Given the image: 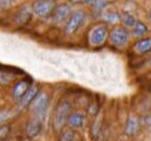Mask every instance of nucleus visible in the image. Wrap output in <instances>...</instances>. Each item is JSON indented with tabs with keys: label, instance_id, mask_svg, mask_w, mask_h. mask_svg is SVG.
I'll use <instances>...</instances> for the list:
<instances>
[{
	"label": "nucleus",
	"instance_id": "nucleus-1",
	"mask_svg": "<svg viewBox=\"0 0 151 141\" xmlns=\"http://www.w3.org/2000/svg\"><path fill=\"white\" fill-rule=\"evenodd\" d=\"M70 112H72V104L68 100H62L60 102H58L53 114V127L55 131L63 130Z\"/></svg>",
	"mask_w": 151,
	"mask_h": 141
},
{
	"label": "nucleus",
	"instance_id": "nucleus-2",
	"mask_svg": "<svg viewBox=\"0 0 151 141\" xmlns=\"http://www.w3.org/2000/svg\"><path fill=\"white\" fill-rule=\"evenodd\" d=\"M86 19V14L83 9H76L73 10L65 20L64 24V33L66 35H72L74 34L84 24Z\"/></svg>",
	"mask_w": 151,
	"mask_h": 141
},
{
	"label": "nucleus",
	"instance_id": "nucleus-3",
	"mask_svg": "<svg viewBox=\"0 0 151 141\" xmlns=\"http://www.w3.org/2000/svg\"><path fill=\"white\" fill-rule=\"evenodd\" d=\"M48 102H49V96L47 93L45 92L38 93L37 95H36V98L34 99V101L29 105L30 111L34 114L32 118H37L39 120H43L46 112H47Z\"/></svg>",
	"mask_w": 151,
	"mask_h": 141
},
{
	"label": "nucleus",
	"instance_id": "nucleus-4",
	"mask_svg": "<svg viewBox=\"0 0 151 141\" xmlns=\"http://www.w3.org/2000/svg\"><path fill=\"white\" fill-rule=\"evenodd\" d=\"M108 38L110 43L116 47H122L129 42L130 33L129 30L123 26H115L108 34Z\"/></svg>",
	"mask_w": 151,
	"mask_h": 141
},
{
	"label": "nucleus",
	"instance_id": "nucleus-5",
	"mask_svg": "<svg viewBox=\"0 0 151 141\" xmlns=\"http://www.w3.org/2000/svg\"><path fill=\"white\" fill-rule=\"evenodd\" d=\"M108 28L105 25H96L92 27L87 35V40L91 46H100L108 38Z\"/></svg>",
	"mask_w": 151,
	"mask_h": 141
},
{
	"label": "nucleus",
	"instance_id": "nucleus-6",
	"mask_svg": "<svg viewBox=\"0 0 151 141\" xmlns=\"http://www.w3.org/2000/svg\"><path fill=\"white\" fill-rule=\"evenodd\" d=\"M54 1H36L32 6V14L38 17H47L50 16L55 8Z\"/></svg>",
	"mask_w": 151,
	"mask_h": 141
},
{
	"label": "nucleus",
	"instance_id": "nucleus-7",
	"mask_svg": "<svg viewBox=\"0 0 151 141\" xmlns=\"http://www.w3.org/2000/svg\"><path fill=\"white\" fill-rule=\"evenodd\" d=\"M72 12L70 9V6L68 4H60V5H56L54 8V10L50 15L52 18V22H62L67 19V17L70 16V14Z\"/></svg>",
	"mask_w": 151,
	"mask_h": 141
},
{
	"label": "nucleus",
	"instance_id": "nucleus-8",
	"mask_svg": "<svg viewBox=\"0 0 151 141\" xmlns=\"http://www.w3.org/2000/svg\"><path fill=\"white\" fill-rule=\"evenodd\" d=\"M32 16V9L29 6H24L14 15V22L18 26L26 25Z\"/></svg>",
	"mask_w": 151,
	"mask_h": 141
},
{
	"label": "nucleus",
	"instance_id": "nucleus-9",
	"mask_svg": "<svg viewBox=\"0 0 151 141\" xmlns=\"http://www.w3.org/2000/svg\"><path fill=\"white\" fill-rule=\"evenodd\" d=\"M85 122H86V114L82 111H73L68 115L66 123L68 124L70 129H74V128L84 127Z\"/></svg>",
	"mask_w": 151,
	"mask_h": 141
},
{
	"label": "nucleus",
	"instance_id": "nucleus-10",
	"mask_svg": "<svg viewBox=\"0 0 151 141\" xmlns=\"http://www.w3.org/2000/svg\"><path fill=\"white\" fill-rule=\"evenodd\" d=\"M139 128H140L139 118L133 115V114L129 115L127 121H125V124H124V133L128 137H133L139 131Z\"/></svg>",
	"mask_w": 151,
	"mask_h": 141
},
{
	"label": "nucleus",
	"instance_id": "nucleus-11",
	"mask_svg": "<svg viewBox=\"0 0 151 141\" xmlns=\"http://www.w3.org/2000/svg\"><path fill=\"white\" fill-rule=\"evenodd\" d=\"M42 130V120L37 118H32L26 124V135L28 138H35L39 135V132Z\"/></svg>",
	"mask_w": 151,
	"mask_h": 141
},
{
	"label": "nucleus",
	"instance_id": "nucleus-12",
	"mask_svg": "<svg viewBox=\"0 0 151 141\" xmlns=\"http://www.w3.org/2000/svg\"><path fill=\"white\" fill-rule=\"evenodd\" d=\"M39 91H38V87L37 86H30L27 90V92L25 93L24 95L22 96V99L18 101V104H19V108L24 109L26 106H29L30 103L34 101V99L36 98Z\"/></svg>",
	"mask_w": 151,
	"mask_h": 141
},
{
	"label": "nucleus",
	"instance_id": "nucleus-13",
	"mask_svg": "<svg viewBox=\"0 0 151 141\" xmlns=\"http://www.w3.org/2000/svg\"><path fill=\"white\" fill-rule=\"evenodd\" d=\"M29 87H30V83L29 82L26 81V80H20V81H18L12 86V88H11V95L19 101L22 95L27 92V90Z\"/></svg>",
	"mask_w": 151,
	"mask_h": 141
},
{
	"label": "nucleus",
	"instance_id": "nucleus-14",
	"mask_svg": "<svg viewBox=\"0 0 151 141\" xmlns=\"http://www.w3.org/2000/svg\"><path fill=\"white\" fill-rule=\"evenodd\" d=\"M133 50L137 54H147L151 52V37L142 38L135 42L133 45Z\"/></svg>",
	"mask_w": 151,
	"mask_h": 141
},
{
	"label": "nucleus",
	"instance_id": "nucleus-15",
	"mask_svg": "<svg viewBox=\"0 0 151 141\" xmlns=\"http://www.w3.org/2000/svg\"><path fill=\"white\" fill-rule=\"evenodd\" d=\"M120 20L123 22V27H125L127 29L128 28H131L134 26V24L137 22L138 19H135V17L132 15V14H130L128 11H123L121 15H120Z\"/></svg>",
	"mask_w": 151,
	"mask_h": 141
},
{
	"label": "nucleus",
	"instance_id": "nucleus-16",
	"mask_svg": "<svg viewBox=\"0 0 151 141\" xmlns=\"http://www.w3.org/2000/svg\"><path fill=\"white\" fill-rule=\"evenodd\" d=\"M131 33L135 37H141L145 34L148 33V27L146 24H143L140 20H137V22L134 24V26L131 28Z\"/></svg>",
	"mask_w": 151,
	"mask_h": 141
},
{
	"label": "nucleus",
	"instance_id": "nucleus-17",
	"mask_svg": "<svg viewBox=\"0 0 151 141\" xmlns=\"http://www.w3.org/2000/svg\"><path fill=\"white\" fill-rule=\"evenodd\" d=\"M102 18L106 22L114 24L116 22H120V14L115 10H104L102 12Z\"/></svg>",
	"mask_w": 151,
	"mask_h": 141
},
{
	"label": "nucleus",
	"instance_id": "nucleus-18",
	"mask_svg": "<svg viewBox=\"0 0 151 141\" xmlns=\"http://www.w3.org/2000/svg\"><path fill=\"white\" fill-rule=\"evenodd\" d=\"M87 4L92 6L94 12L101 14V15H102V12L105 10V8H106V6H108V2H106V1H90V2H87Z\"/></svg>",
	"mask_w": 151,
	"mask_h": 141
},
{
	"label": "nucleus",
	"instance_id": "nucleus-19",
	"mask_svg": "<svg viewBox=\"0 0 151 141\" xmlns=\"http://www.w3.org/2000/svg\"><path fill=\"white\" fill-rule=\"evenodd\" d=\"M75 138V133L70 128L64 129L60 132V141H73Z\"/></svg>",
	"mask_w": 151,
	"mask_h": 141
},
{
	"label": "nucleus",
	"instance_id": "nucleus-20",
	"mask_svg": "<svg viewBox=\"0 0 151 141\" xmlns=\"http://www.w3.org/2000/svg\"><path fill=\"white\" fill-rule=\"evenodd\" d=\"M100 130H101V124H100V122H99V121H94L93 124H92V129H91V135L93 136V138H97V137H99Z\"/></svg>",
	"mask_w": 151,
	"mask_h": 141
},
{
	"label": "nucleus",
	"instance_id": "nucleus-21",
	"mask_svg": "<svg viewBox=\"0 0 151 141\" xmlns=\"http://www.w3.org/2000/svg\"><path fill=\"white\" fill-rule=\"evenodd\" d=\"M11 115H12V112L9 111V110H2V111H0V123H2V122L7 121V120H9L11 118Z\"/></svg>",
	"mask_w": 151,
	"mask_h": 141
},
{
	"label": "nucleus",
	"instance_id": "nucleus-22",
	"mask_svg": "<svg viewBox=\"0 0 151 141\" xmlns=\"http://www.w3.org/2000/svg\"><path fill=\"white\" fill-rule=\"evenodd\" d=\"M9 131H10V127L9 125H0V140L1 139H4L8 133H9Z\"/></svg>",
	"mask_w": 151,
	"mask_h": 141
},
{
	"label": "nucleus",
	"instance_id": "nucleus-23",
	"mask_svg": "<svg viewBox=\"0 0 151 141\" xmlns=\"http://www.w3.org/2000/svg\"><path fill=\"white\" fill-rule=\"evenodd\" d=\"M142 122H143V125L146 127L149 131H151V114L149 115H146L143 119H142Z\"/></svg>",
	"mask_w": 151,
	"mask_h": 141
},
{
	"label": "nucleus",
	"instance_id": "nucleus-24",
	"mask_svg": "<svg viewBox=\"0 0 151 141\" xmlns=\"http://www.w3.org/2000/svg\"><path fill=\"white\" fill-rule=\"evenodd\" d=\"M97 111H99V106H97V104H95V103H93L91 106L88 108V112H90L92 115H95Z\"/></svg>",
	"mask_w": 151,
	"mask_h": 141
},
{
	"label": "nucleus",
	"instance_id": "nucleus-25",
	"mask_svg": "<svg viewBox=\"0 0 151 141\" xmlns=\"http://www.w3.org/2000/svg\"><path fill=\"white\" fill-rule=\"evenodd\" d=\"M11 6L10 1H0V7L1 8H8Z\"/></svg>",
	"mask_w": 151,
	"mask_h": 141
},
{
	"label": "nucleus",
	"instance_id": "nucleus-26",
	"mask_svg": "<svg viewBox=\"0 0 151 141\" xmlns=\"http://www.w3.org/2000/svg\"><path fill=\"white\" fill-rule=\"evenodd\" d=\"M148 15H149V19H150V22H151V9L149 10V14H148Z\"/></svg>",
	"mask_w": 151,
	"mask_h": 141
},
{
	"label": "nucleus",
	"instance_id": "nucleus-27",
	"mask_svg": "<svg viewBox=\"0 0 151 141\" xmlns=\"http://www.w3.org/2000/svg\"><path fill=\"white\" fill-rule=\"evenodd\" d=\"M150 63H151V57H150Z\"/></svg>",
	"mask_w": 151,
	"mask_h": 141
},
{
	"label": "nucleus",
	"instance_id": "nucleus-28",
	"mask_svg": "<svg viewBox=\"0 0 151 141\" xmlns=\"http://www.w3.org/2000/svg\"><path fill=\"white\" fill-rule=\"evenodd\" d=\"M150 90H151V85H150Z\"/></svg>",
	"mask_w": 151,
	"mask_h": 141
}]
</instances>
